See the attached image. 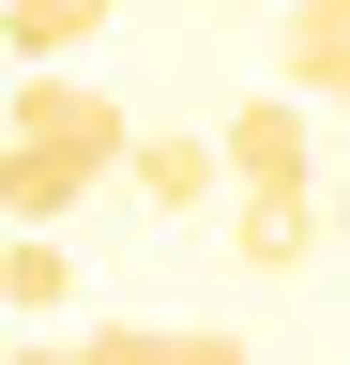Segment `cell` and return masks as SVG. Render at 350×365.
<instances>
[{
    "label": "cell",
    "instance_id": "1",
    "mask_svg": "<svg viewBox=\"0 0 350 365\" xmlns=\"http://www.w3.org/2000/svg\"><path fill=\"white\" fill-rule=\"evenodd\" d=\"M138 153V107H107L92 76H31L0 107V228H61L92 182H122Z\"/></svg>",
    "mask_w": 350,
    "mask_h": 365
},
{
    "label": "cell",
    "instance_id": "2",
    "mask_svg": "<svg viewBox=\"0 0 350 365\" xmlns=\"http://www.w3.org/2000/svg\"><path fill=\"white\" fill-rule=\"evenodd\" d=\"M304 153H320V122H304L289 91H244V107L213 122V168H229V198H304Z\"/></svg>",
    "mask_w": 350,
    "mask_h": 365
},
{
    "label": "cell",
    "instance_id": "3",
    "mask_svg": "<svg viewBox=\"0 0 350 365\" xmlns=\"http://www.w3.org/2000/svg\"><path fill=\"white\" fill-rule=\"evenodd\" d=\"M122 182H138L153 213H213V198H229V168H213V137H138V153H122Z\"/></svg>",
    "mask_w": 350,
    "mask_h": 365
},
{
    "label": "cell",
    "instance_id": "4",
    "mask_svg": "<svg viewBox=\"0 0 350 365\" xmlns=\"http://www.w3.org/2000/svg\"><path fill=\"white\" fill-rule=\"evenodd\" d=\"M229 259L244 274H304L320 259V198H229Z\"/></svg>",
    "mask_w": 350,
    "mask_h": 365
},
{
    "label": "cell",
    "instance_id": "5",
    "mask_svg": "<svg viewBox=\"0 0 350 365\" xmlns=\"http://www.w3.org/2000/svg\"><path fill=\"white\" fill-rule=\"evenodd\" d=\"M107 16H122V0H0V46L46 76V61H76V46H92Z\"/></svg>",
    "mask_w": 350,
    "mask_h": 365
},
{
    "label": "cell",
    "instance_id": "6",
    "mask_svg": "<svg viewBox=\"0 0 350 365\" xmlns=\"http://www.w3.org/2000/svg\"><path fill=\"white\" fill-rule=\"evenodd\" d=\"M0 304H16V319H61V304H76V244L16 228V244H0Z\"/></svg>",
    "mask_w": 350,
    "mask_h": 365
},
{
    "label": "cell",
    "instance_id": "7",
    "mask_svg": "<svg viewBox=\"0 0 350 365\" xmlns=\"http://www.w3.org/2000/svg\"><path fill=\"white\" fill-rule=\"evenodd\" d=\"M274 91H289L304 122H320V107H350V31H304V16H289V46H274Z\"/></svg>",
    "mask_w": 350,
    "mask_h": 365
},
{
    "label": "cell",
    "instance_id": "8",
    "mask_svg": "<svg viewBox=\"0 0 350 365\" xmlns=\"http://www.w3.org/2000/svg\"><path fill=\"white\" fill-rule=\"evenodd\" d=\"M61 365H168V335H153V319H92Z\"/></svg>",
    "mask_w": 350,
    "mask_h": 365
},
{
    "label": "cell",
    "instance_id": "9",
    "mask_svg": "<svg viewBox=\"0 0 350 365\" xmlns=\"http://www.w3.org/2000/svg\"><path fill=\"white\" fill-rule=\"evenodd\" d=\"M168 365H259V350L229 335V319H183V335H168Z\"/></svg>",
    "mask_w": 350,
    "mask_h": 365
},
{
    "label": "cell",
    "instance_id": "10",
    "mask_svg": "<svg viewBox=\"0 0 350 365\" xmlns=\"http://www.w3.org/2000/svg\"><path fill=\"white\" fill-rule=\"evenodd\" d=\"M289 16H304V31H350V0H289Z\"/></svg>",
    "mask_w": 350,
    "mask_h": 365
},
{
    "label": "cell",
    "instance_id": "11",
    "mask_svg": "<svg viewBox=\"0 0 350 365\" xmlns=\"http://www.w3.org/2000/svg\"><path fill=\"white\" fill-rule=\"evenodd\" d=\"M16 365H61V350H16Z\"/></svg>",
    "mask_w": 350,
    "mask_h": 365
}]
</instances>
